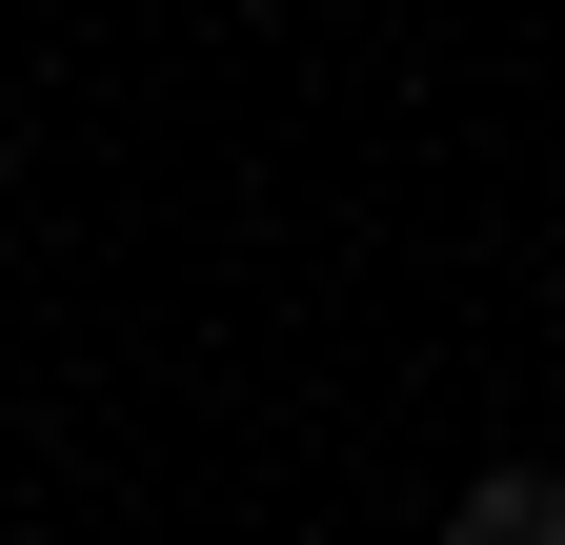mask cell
Instances as JSON below:
<instances>
[{
	"mask_svg": "<svg viewBox=\"0 0 565 545\" xmlns=\"http://www.w3.org/2000/svg\"><path fill=\"white\" fill-rule=\"evenodd\" d=\"M445 545H565V485L545 464H484V485H445Z\"/></svg>",
	"mask_w": 565,
	"mask_h": 545,
	"instance_id": "6da1fadb",
	"label": "cell"
}]
</instances>
